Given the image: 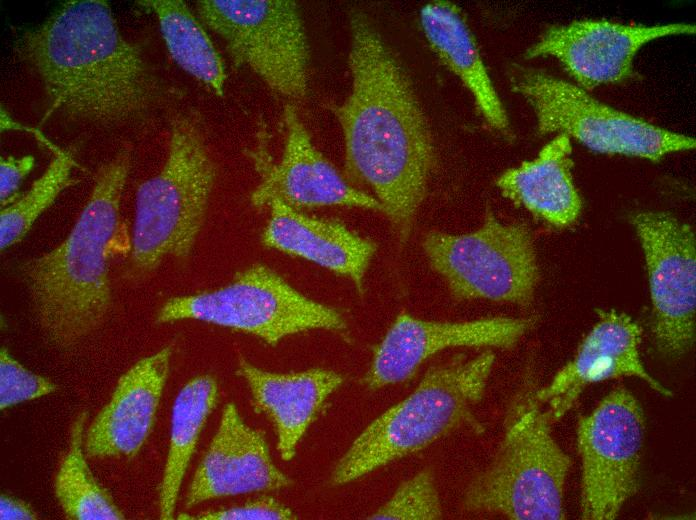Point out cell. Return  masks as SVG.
<instances>
[{"label": "cell", "instance_id": "7a4b0ae2", "mask_svg": "<svg viewBox=\"0 0 696 520\" xmlns=\"http://www.w3.org/2000/svg\"><path fill=\"white\" fill-rule=\"evenodd\" d=\"M18 52L39 77L51 111L106 126L146 116L159 84L103 0H71L25 33Z\"/></svg>", "mask_w": 696, "mask_h": 520}, {"label": "cell", "instance_id": "ba28073f", "mask_svg": "<svg viewBox=\"0 0 696 520\" xmlns=\"http://www.w3.org/2000/svg\"><path fill=\"white\" fill-rule=\"evenodd\" d=\"M181 320L250 334L271 346L302 332L347 329L335 308L305 296L262 264L244 269L220 288L170 298L156 314L159 324Z\"/></svg>", "mask_w": 696, "mask_h": 520}, {"label": "cell", "instance_id": "5b68a950", "mask_svg": "<svg viewBox=\"0 0 696 520\" xmlns=\"http://www.w3.org/2000/svg\"><path fill=\"white\" fill-rule=\"evenodd\" d=\"M526 383L513 396L499 446L467 485L462 508L512 520H562L571 460L552 433L553 419Z\"/></svg>", "mask_w": 696, "mask_h": 520}, {"label": "cell", "instance_id": "603a6c76", "mask_svg": "<svg viewBox=\"0 0 696 520\" xmlns=\"http://www.w3.org/2000/svg\"><path fill=\"white\" fill-rule=\"evenodd\" d=\"M218 383L209 375L193 377L178 392L171 411L166 461L159 489V517H174L182 482L200 435L216 406Z\"/></svg>", "mask_w": 696, "mask_h": 520}, {"label": "cell", "instance_id": "9a60e30c", "mask_svg": "<svg viewBox=\"0 0 696 520\" xmlns=\"http://www.w3.org/2000/svg\"><path fill=\"white\" fill-rule=\"evenodd\" d=\"M284 139L280 158L265 165L260 183L251 195L256 208L279 200L295 208L355 207L381 212L379 202L354 186L314 145L296 108L283 113Z\"/></svg>", "mask_w": 696, "mask_h": 520}, {"label": "cell", "instance_id": "d6986e66", "mask_svg": "<svg viewBox=\"0 0 696 520\" xmlns=\"http://www.w3.org/2000/svg\"><path fill=\"white\" fill-rule=\"evenodd\" d=\"M262 233L268 248L309 261L351 280L357 291L363 283L376 244L337 220L307 215L279 200L268 206Z\"/></svg>", "mask_w": 696, "mask_h": 520}, {"label": "cell", "instance_id": "ac0fdd59", "mask_svg": "<svg viewBox=\"0 0 696 520\" xmlns=\"http://www.w3.org/2000/svg\"><path fill=\"white\" fill-rule=\"evenodd\" d=\"M171 355V347L165 346L138 360L119 378L84 435L88 457L133 458L139 453L155 423Z\"/></svg>", "mask_w": 696, "mask_h": 520}, {"label": "cell", "instance_id": "83f0119b", "mask_svg": "<svg viewBox=\"0 0 696 520\" xmlns=\"http://www.w3.org/2000/svg\"><path fill=\"white\" fill-rule=\"evenodd\" d=\"M57 386L49 379L26 369L6 348L0 351V408L8 409L20 403L55 392Z\"/></svg>", "mask_w": 696, "mask_h": 520}, {"label": "cell", "instance_id": "8fae6325", "mask_svg": "<svg viewBox=\"0 0 696 520\" xmlns=\"http://www.w3.org/2000/svg\"><path fill=\"white\" fill-rule=\"evenodd\" d=\"M645 435L641 404L624 387L611 390L579 418L581 519L613 520L638 492Z\"/></svg>", "mask_w": 696, "mask_h": 520}, {"label": "cell", "instance_id": "f546056e", "mask_svg": "<svg viewBox=\"0 0 696 520\" xmlns=\"http://www.w3.org/2000/svg\"><path fill=\"white\" fill-rule=\"evenodd\" d=\"M34 164L35 158L32 155L1 157L0 201L2 208L17 199V191L32 171Z\"/></svg>", "mask_w": 696, "mask_h": 520}, {"label": "cell", "instance_id": "4fadbf2b", "mask_svg": "<svg viewBox=\"0 0 696 520\" xmlns=\"http://www.w3.org/2000/svg\"><path fill=\"white\" fill-rule=\"evenodd\" d=\"M695 32V24L686 22L642 25L574 20L547 28L525 51V57L556 59L576 85L589 91L629 80L637 53L648 43Z\"/></svg>", "mask_w": 696, "mask_h": 520}, {"label": "cell", "instance_id": "4316f807", "mask_svg": "<svg viewBox=\"0 0 696 520\" xmlns=\"http://www.w3.org/2000/svg\"><path fill=\"white\" fill-rule=\"evenodd\" d=\"M443 516L431 469L424 468L402 482L369 519L436 520Z\"/></svg>", "mask_w": 696, "mask_h": 520}, {"label": "cell", "instance_id": "9c48e42d", "mask_svg": "<svg viewBox=\"0 0 696 520\" xmlns=\"http://www.w3.org/2000/svg\"><path fill=\"white\" fill-rule=\"evenodd\" d=\"M422 248L432 270L456 301L532 304L540 280L534 240L522 223H504L492 212L476 230L430 231Z\"/></svg>", "mask_w": 696, "mask_h": 520}, {"label": "cell", "instance_id": "44dd1931", "mask_svg": "<svg viewBox=\"0 0 696 520\" xmlns=\"http://www.w3.org/2000/svg\"><path fill=\"white\" fill-rule=\"evenodd\" d=\"M419 20L430 48L470 93L485 122L509 135L508 114L460 8L450 1H431L422 6Z\"/></svg>", "mask_w": 696, "mask_h": 520}, {"label": "cell", "instance_id": "cb8c5ba5", "mask_svg": "<svg viewBox=\"0 0 696 520\" xmlns=\"http://www.w3.org/2000/svg\"><path fill=\"white\" fill-rule=\"evenodd\" d=\"M139 4L157 17L166 48L190 76L222 96L226 81L223 60L203 23L182 0H143Z\"/></svg>", "mask_w": 696, "mask_h": 520}, {"label": "cell", "instance_id": "d4e9b609", "mask_svg": "<svg viewBox=\"0 0 696 520\" xmlns=\"http://www.w3.org/2000/svg\"><path fill=\"white\" fill-rule=\"evenodd\" d=\"M85 421L86 413L82 412L71 427L69 448L55 477V497L68 519H124V514L95 480L86 462L83 450Z\"/></svg>", "mask_w": 696, "mask_h": 520}, {"label": "cell", "instance_id": "277c9868", "mask_svg": "<svg viewBox=\"0 0 696 520\" xmlns=\"http://www.w3.org/2000/svg\"><path fill=\"white\" fill-rule=\"evenodd\" d=\"M495 363L486 349L467 358L457 355L430 367L415 389L376 417L336 463L330 482L341 486L408 455L453 431L484 428L474 414Z\"/></svg>", "mask_w": 696, "mask_h": 520}, {"label": "cell", "instance_id": "e0dca14e", "mask_svg": "<svg viewBox=\"0 0 696 520\" xmlns=\"http://www.w3.org/2000/svg\"><path fill=\"white\" fill-rule=\"evenodd\" d=\"M292 480L272 461L264 433L227 403L190 483L185 507L211 499L286 488Z\"/></svg>", "mask_w": 696, "mask_h": 520}, {"label": "cell", "instance_id": "2e32d148", "mask_svg": "<svg viewBox=\"0 0 696 520\" xmlns=\"http://www.w3.org/2000/svg\"><path fill=\"white\" fill-rule=\"evenodd\" d=\"M642 331L629 315L599 311L598 320L581 341L574 357L535 396L547 405L553 421L564 416L589 386L620 377H634L665 397L673 394L645 368L640 355Z\"/></svg>", "mask_w": 696, "mask_h": 520}, {"label": "cell", "instance_id": "3957f363", "mask_svg": "<svg viewBox=\"0 0 696 520\" xmlns=\"http://www.w3.org/2000/svg\"><path fill=\"white\" fill-rule=\"evenodd\" d=\"M130 167L126 149L103 164L67 237L22 264L36 322L56 348L78 345L109 314L110 263L117 253L130 251V232L120 215Z\"/></svg>", "mask_w": 696, "mask_h": 520}, {"label": "cell", "instance_id": "7c38bea8", "mask_svg": "<svg viewBox=\"0 0 696 520\" xmlns=\"http://www.w3.org/2000/svg\"><path fill=\"white\" fill-rule=\"evenodd\" d=\"M630 221L644 254L655 344L665 355L681 356L695 342L694 232L690 225L664 211H640Z\"/></svg>", "mask_w": 696, "mask_h": 520}, {"label": "cell", "instance_id": "5bb4252c", "mask_svg": "<svg viewBox=\"0 0 696 520\" xmlns=\"http://www.w3.org/2000/svg\"><path fill=\"white\" fill-rule=\"evenodd\" d=\"M535 324L534 317L449 322L400 313L377 345L364 384L377 390L405 382L429 358L451 348L512 349Z\"/></svg>", "mask_w": 696, "mask_h": 520}, {"label": "cell", "instance_id": "ffe728a7", "mask_svg": "<svg viewBox=\"0 0 696 520\" xmlns=\"http://www.w3.org/2000/svg\"><path fill=\"white\" fill-rule=\"evenodd\" d=\"M237 374L247 383L255 409L271 421L277 450L290 461L328 398L343 384L341 374L324 368L277 373L240 359Z\"/></svg>", "mask_w": 696, "mask_h": 520}, {"label": "cell", "instance_id": "f1b7e54d", "mask_svg": "<svg viewBox=\"0 0 696 520\" xmlns=\"http://www.w3.org/2000/svg\"><path fill=\"white\" fill-rule=\"evenodd\" d=\"M295 518V513L289 507L270 496H263L229 508L178 516V519L186 520H290Z\"/></svg>", "mask_w": 696, "mask_h": 520}, {"label": "cell", "instance_id": "4dcf8cb0", "mask_svg": "<svg viewBox=\"0 0 696 520\" xmlns=\"http://www.w3.org/2000/svg\"><path fill=\"white\" fill-rule=\"evenodd\" d=\"M36 518H38L36 512L26 501L8 494H1V520H33Z\"/></svg>", "mask_w": 696, "mask_h": 520}, {"label": "cell", "instance_id": "8992f818", "mask_svg": "<svg viewBox=\"0 0 696 520\" xmlns=\"http://www.w3.org/2000/svg\"><path fill=\"white\" fill-rule=\"evenodd\" d=\"M216 166L199 123L177 116L165 162L136 191L130 231V267L146 275L169 258H186L204 225Z\"/></svg>", "mask_w": 696, "mask_h": 520}, {"label": "cell", "instance_id": "30bf717a", "mask_svg": "<svg viewBox=\"0 0 696 520\" xmlns=\"http://www.w3.org/2000/svg\"><path fill=\"white\" fill-rule=\"evenodd\" d=\"M201 22L272 91L302 100L309 85V44L299 7L291 0H201Z\"/></svg>", "mask_w": 696, "mask_h": 520}, {"label": "cell", "instance_id": "6da1fadb", "mask_svg": "<svg viewBox=\"0 0 696 520\" xmlns=\"http://www.w3.org/2000/svg\"><path fill=\"white\" fill-rule=\"evenodd\" d=\"M349 27L350 90L333 109L345 175L372 192L405 243L435 165L430 124L402 62L368 17L353 12Z\"/></svg>", "mask_w": 696, "mask_h": 520}, {"label": "cell", "instance_id": "52a82bcc", "mask_svg": "<svg viewBox=\"0 0 696 520\" xmlns=\"http://www.w3.org/2000/svg\"><path fill=\"white\" fill-rule=\"evenodd\" d=\"M509 82L532 108L541 135L564 134L594 152L652 162L696 147L694 137L612 107L541 69L514 65Z\"/></svg>", "mask_w": 696, "mask_h": 520}, {"label": "cell", "instance_id": "484cf974", "mask_svg": "<svg viewBox=\"0 0 696 520\" xmlns=\"http://www.w3.org/2000/svg\"><path fill=\"white\" fill-rule=\"evenodd\" d=\"M54 156L43 174L28 191L2 208L0 214L1 251L19 243L30 231L39 216L46 211L66 188L77 180L72 171L75 160L69 151L54 148Z\"/></svg>", "mask_w": 696, "mask_h": 520}, {"label": "cell", "instance_id": "7402d4cb", "mask_svg": "<svg viewBox=\"0 0 696 520\" xmlns=\"http://www.w3.org/2000/svg\"><path fill=\"white\" fill-rule=\"evenodd\" d=\"M571 155V139L557 134L536 157L504 171L496 186L505 198L543 222L570 227L582 212Z\"/></svg>", "mask_w": 696, "mask_h": 520}]
</instances>
